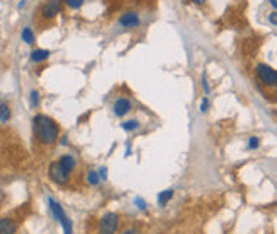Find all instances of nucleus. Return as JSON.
<instances>
[{
  "instance_id": "obj_1",
  "label": "nucleus",
  "mask_w": 277,
  "mask_h": 234,
  "mask_svg": "<svg viewBox=\"0 0 277 234\" xmlns=\"http://www.w3.org/2000/svg\"><path fill=\"white\" fill-rule=\"evenodd\" d=\"M33 128H35V137L38 139L43 146H51L58 139V125L55 123L50 116L38 115L33 120Z\"/></svg>"
},
{
  "instance_id": "obj_2",
  "label": "nucleus",
  "mask_w": 277,
  "mask_h": 234,
  "mask_svg": "<svg viewBox=\"0 0 277 234\" xmlns=\"http://www.w3.org/2000/svg\"><path fill=\"white\" fill-rule=\"evenodd\" d=\"M48 205H50V210H51V214H53V217L55 219H58V222L62 224V227H64V232L65 234H72V222L67 219V215H65L64 212V209L60 207V205L55 202V200H48Z\"/></svg>"
},
{
  "instance_id": "obj_3",
  "label": "nucleus",
  "mask_w": 277,
  "mask_h": 234,
  "mask_svg": "<svg viewBox=\"0 0 277 234\" xmlns=\"http://www.w3.org/2000/svg\"><path fill=\"white\" fill-rule=\"evenodd\" d=\"M118 229V215L116 214H105L100 221L98 231L100 234H115Z\"/></svg>"
},
{
  "instance_id": "obj_4",
  "label": "nucleus",
  "mask_w": 277,
  "mask_h": 234,
  "mask_svg": "<svg viewBox=\"0 0 277 234\" xmlns=\"http://www.w3.org/2000/svg\"><path fill=\"white\" fill-rule=\"evenodd\" d=\"M257 76H258V79H260L262 82L265 84V86H269V87H274L275 86V82H277V72L272 67H269V65L258 63L257 65Z\"/></svg>"
},
{
  "instance_id": "obj_5",
  "label": "nucleus",
  "mask_w": 277,
  "mask_h": 234,
  "mask_svg": "<svg viewBox=\"0 0 277 234\" xmlns=\"http://www.w3.org/2000/svg\"><path fill=\"white\" fill-rule=\"evenodd\" d=\"M60 11H62V0H46L40 9V14L43 19H53Z\"/></svg>"
},
{
  "instance_id": "obj_6",
  "label": "nucleus",
  "mask_w": 277,
  "mask_h": 234,
  "mask_svg": "<svg viewBox=\"0 0 277 234\" xmlns=\"http://www.w3.org/2000/svg\"><path fill=\"white\" fill-rule=\"evenodd\" d=\"M50 178L55 181V183L58 185H64L69 181V173L64 170L62 166L58 164V162H53V164H50Z\"/></svg>"
},
{
  "instance_id": "obj_7",
  "label": "nucleus",
  "mask_w": 277,
  "mask_h": 234,
  "mask_svg": "<svg viewBox=\"0 0 277 234\" xmlns=\"http://www.w3.org/2000/svg\"><path fill=\"white\" fill-rule=\"evenodd\" d=\"M120 26L124 27H137L140 24V19H139V14L135 12H125L124 16L118 19Z\"/></svg>"
},
{
  "instance_id": "obj_8",
  "label": "nucleus",
  "mask_w": 277,
  "mask_h": 234,
  "mask_svg": "<svg viewBox=\"0 0 277 234\" xmlns=\"http://www.w3.org/2000/svg\"><path fill=\"white\" fill-rule=\"evenodd\" d=\"M113 110H115L116 116H124V115L129 113L130 110H132V103H130L129 99H125V97H120V99L115 101Z\"/></svg>"
},
{
  "instance_id": "obj_9",
  "label": "nucleus",
  "mask_w": 277,
  "mask_h": 234,
  "mask_svg": "<svg viewBox=\"0 0 277 234\" xmlns=\"http://www.w3.org/2000/svg\"><path fill=\"white\" fill-rule=\"evenodd\" d=\"M17 231V224L14 219L4 217L0 219V234H16Z\"/></svg>"
},
{
  "instance_id": "obj_10",
  "label": "nucleus",
  "mask_w": 277,
  "mask_h": 234,
  "mask_svg": "<svg viewBox=\"0 0 277 234\" xmlns=\"http://www.w3.org/2000/svg\"><path fill=\"white\" fill-rule=\"evenodd\" d=\"M58 164L64 168L65 171L69 173H72L74 171V168H76V159H74L72 156H69V154H65V156L60 157V161H58Z\"/></svg>"
},
{
  "instance_id": "obj_11",
  "label": "nucleus",
  "mask_w": 277,
  "mask_h": 234,
  "mask_svg": "<svg viewBox=\"0 0 277 234\" xmlns=\"http://www.w3.org/2000/svg\"><path fill=\"white\" fill-rule=\"evenodd\" d=\"M50 57V51L48 50H35L31 53V60L33 62H43Z\"/></svg>"
},
{
  "instance_id": "obj_12",
  "label": "nucleus",
  "mask_w": 277,
  "mask_h": 234,
  "mask_svg": "<svg viewBox=\"0 0 277 234\" xmlns=\"http://www.w3.org/2000/svg\"><path fill=\"white\" fill-rule=\"evenodd\" d=\"M173 193H175L173 190H164V191H161V193H159V196H158L159 205H161V207H164V205H166L173 198Z\"/></svg>"
},
{
  "instance_id": "obj_13",
  "label": "nucleus",
  "mask_w": 277,
  "mask_h": 234,
  "mask_svg": "<svg viewBox=\"0 0 277 234\" xmlns=\"http://www.w3.org/2000/svg\"><path fill=\"white\" fill-rule=\"evenodd\" d=\"M11 120V108L9 105H0V121H9Z\"/></svg>"
},
{
  "instance_id": "obj_14",
  "label": "nucleus",
  "mask_w": 277,
  "mask_h": 234,
  "mask_svg": "<svg viewBox=\"0 0 277 234\" xmlns=\"http://www.w3.org/2000/svg\"><path fill=\"white\" fill-rule=\"evenodd\" d=\"M22 41H26L27 45H33L35 43V35H33V31H31V27H24L22 29Z\"/></svg>"
},
{
  "instance_id": "obj_15",
  "label": "nucleus",
  "mask_w": 277,
  "mask_h": 234,
  "mask_svg": "<svg viewBox=\"0 0 277 234\" xmlns=\"http://www.w3.org/2000/svg\"><path fill=\"white\" fill-rule=\"evenodd\" d=\"M86 180H87V183L93 185V186H96L98 183H100V176H98L96 171H89L86 175Z\"/></svg>"
},
{
  "instance_id": "obj_16",
  "label": "nucleus",
  "mask_w": 277,
  "mask_h": 234,
  "mask_svg": "<svg viewBox=\"0 0 277 234\" xmlns=\"http://www.w3.org/2000/svg\"><path fill=\"white\" fill-rule=\"evenodd\" d=\"M121 128L127 130V132H132V130H137V128H139V121H137V120H129V121H125V123L121 125Z\"/></svg>"
},
{
  "instance_id": "obj_17",
  "label": "nucleus",
  "mask_w": 277,
  "mask_h": 234,
  "mask_svg": "<svg viewBox=\"0 0 277 234\" xmlns=\"http://www.w3.org/2000/svg\"><path fill=\"white\" fill-rule=\"evenodd\" d=\"M84 4V0H65V6L70 9H79Z\"/></svg>"
},
{
  "instance_id": "obj_18",
  "label": "nucleus",
  "mask_w": 277,
  "mask_h": 234,
  "mask_svg": "<svg viewBox=\"0 0 277 234\" xmlns=\"http://www.w3.org/2000/svg\"><path fill=\"white\" fill-rule=\"evenodd\" d=\"M38 101H40L38 91H33V92H31V106H36V105H38Z\"/></svg>"
},
{
  "instance_id": "obj_19",
  "label": "nucleus",
  "mask_w": 277,
  "mask_h": 234,
  "mask_svg": "<svg viewBox=\"0 0 277 234\" xmlns=\"http://www.w3.org/2000/svg\"><path fill=\"white\" fill-rule=\"evenodd\" d=\"M135 204H137V207H139L140 210H145V207H147V204H145L144 200L140 198V196H137V198H135Z\"/></svg>"
},
{
  "instance_id": "obj_20",
  "label": "nucleus",
  "mask_w": 277,
  "mask_h": 234,
  "mask_svg": "<svg viewBox=\"0 0 277 234\" xmlns=\"http://www.w3.org/2000/svg\"><path fill=\"white\" fill-rule=\"evenodd\" d=\"M258 147V139L257 137H252L250 142H248V149H257Z\"/></svg>"
},
{
  "instance_id": "obj_21",
  "label": "nucleus",
  "mask_w": 277,
  "mask_h": 234,
  "mask_svg": "<svg viewBox=\"0 0 277 234\" xmlns=\"http://www.w3.org/2000/svg\"><path fill=\"white\" fill-rule=\"evenodd\" d=\"M207 108H209V99H207V97H204V99H202L200 110H202V111H207Z\"/></svg>"
},
{
  "instance_id": "obj_22",
  "label": "nucleus",
  "mask_w": 277,
  "mask_h": 234,
  "mask_svg": "<svg viewBox=\"0 0 277 234\" xmlns=\"http://www.w3.org/2000/svg\"><path fill=\"white\" fill-rule=\"evenodd\" d=\"M98 176H100V180H106V168H101L100 175H98Z\"/></svg>"
},
{
  "instance_id": "obj_23",
  "label": "nucleus",
  "mask_w": 277,
  "mask_h": 234,
  "mask_svg": "<svg viewBox=\"0 0 277 234\" xmlns=\"http://www.w3.org/2000/svg\"><path fill=\"white\" fill-rule=\"evenodd\" d=\"M124 234H137V229H127Z\"/></svg>"
},
{
  "instance_id": "obj_24",
  "label": "nucleus",
  "mask_w": 277,
  "mask_h": 234,
  "mask_svg": "<svg viewBox=\"0 0 277 234\" xmlns=\"http://www.w3.org/2000/svg\"><path fill=\"white\" fill-rule=\"evenodd\" d=\"M270 22H272V24H275V12L270 14Z\"/></svg>"
},
{
  "instance_id": "obj_25",
  "label": "nucleus",
  "mask_w": 277,
  "mask_h": 234,
  "mask_svg": "<svg viewBox=\"0 0 277 234\" xmlns=\"http://www.w3.org/2000/svg\"><path fill=\"white\" fill-rule=\"evenodd\" d=\"M194 2H195V4H204L205 0H194Z\"/></svg>"
},
{
  "instance_id": "obj_26",
  "label": "nucleus",
  "mask_w": 277,
  "mask_h": 234,
  "mask_svg": "<svg viewBox=\"0 0 277 234\" xmlns=\"http://www.w3.org/2000/svg\"><path fill=\"white\" fill-rule=\"evenodd\" d=\"M270 6L275 9V0H270Z\"/></svg>"
}]
</instances>
